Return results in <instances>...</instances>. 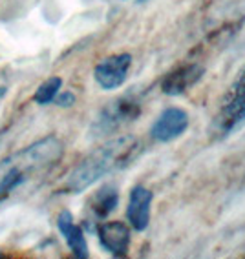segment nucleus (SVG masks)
<instances>
[{
    "label": "nucleus",
    "instance_id": "1",
    "mask_svg": "<svg viewBox=\"0 0 245 259\" xmlns=\"http://www.w3.org/2000/svg\"><path fill=\"white\" fill-rule=\"evenodd\" d=\"M64 155V143L57 135H46L42 139L10 153L0 161V204L28 185L29 181L46 176Z\"/></svg>",
    "mask_w": 245,
    "mask_h": 259
},
{
    "label": "nucleus",
    "instance_id": "2",
    "mask_svg": "<svg viewBox=\"0 0 245 259\" xmlns=\"http://www.w3.org/2000/svg\"><path fill=\"white\" fill-rule=\"evenodd\" d=\"M141 150H143L141 141L134 135H121L108 141L90 152L77 166L72 168L62 185V192L81 194L84 190H88L102 177L130 166L139 157Z\"/></svg>",
    "mask_w": 245,
    "mask_h": 259
},
{
    "label": "nucleus",
    "instance_id": "3",
    "mask_svg": "<svg viewBox=\"0 0 245 259\" xmlns=\"http://www.w3.org/2000/svg\"><path fill=\"white\" fill-rule=\"evenodd\" d=\"M139 113H141V97L134 92L126 93L123 97L108 102L99 111L95 120L92 122V135L102 137V135L114 134L137 119Z\"/></svg>",
    "mask_w": 245,
    "mask_h": 259
},
{
    "label": "nucleus",
    "instance_id": "4",
    "mask_svg": "<svg viewBox=\"0 0 245 259\" xmlns=\"http://www.w3.org/2000/svg\"><path fill=\"white\" fill-rule=\"evenodd\" d=\"M245 122V66L236 73V79L223 95L213 130L220 137H225Z\"/></svg>",
    "mask_w": 245,
    "mask_h": 259
},
{
    "label": "nucleus",
    "instance_id": "5",
    "mask_svg": "<svg viewBox=\"0 0 245 259\" xmlns=\"http://www.w3.org/2000/svg\"><path fill=\"white\" fill-rule=\"evenodd\" d=\"M130 66H132V55L130 53H117L102 59L95 70H93V79L102 90H117L125 84L128 77Z\"/></svg>",
    "mask_w": 245,
    "mask_h": 259
},
{
    "label": "nucleus",
    "instance_id": "6",
    "mask_svg": "<svg viewBox=\"0 0 245 259\" xmlns=\"http://www.w3.org/2000/svg\"><path fill=\"white\" fill-rule=\"evenodd\" d=\"M187 128H189V113L181 108H167L152 124L150 135L157 143H170L185 134Z\"/></svg>",
    "mask_w": 245,
    "mask_h": 259
},
{
    "label": "nucleus",
    "instance_id": "7",
    "mask_svg": "<svg viewBox=\"0 0 245 259\" xmlns=\"http://www.w3.org/2000/svg\"><path fill=\"white\" fill-rule=\"evenodd\" d=\"M205 75V68L199 62H187L178 66L176 70L168 71L161 80V92L170 97H178L181 93L189 92L192 86L201 80Z\"/></svg>",
    "mask_w": 245,
    "mask_h": 259
},
{
    "label": "nucleus",
    "instance_id": "8",
    "mask_svg": "<svg viewBox=\"0 0 245 259\" xmlns=\"http://www.w3.org/2000/svg\"><path fill=\"white\" fill-rule=\"evenodd\" d=\"M99 243L108 254L116 257H125L130 248V230L125 223L121 221H108L102 223L97 228Z\"/></svg>",
    "mask_w": 245,
    "mask_h": 259
},
{
    "label": "nucleus",
    "instance_id": "9",
    "mask_svg": "<svg viewBox=\"0 0 245 259\" xmlns=\"http://www.w3.org/2000/svg\"><path fill=\"white\" fill-rule=\"evenodd\" d=\"M152 192L145 186L137 185L132 188L126 206V219L130 227L137 232H143L148 228L150 223V206H152Z\"/></svg>",
    "mask_w": 245,
    "mask_h": 259
},
{
    "label": "nucleus",
    "instance_id": "10",
    "mask_svg": "<svg viewBox=\"0 0 245 259\" xmlns=\"http://www.w3.org/2000/svg\"><path fill=\"white\" fill-rule=\"evenodd\" d=\"M57 228L64 237L66 245H68L69 252L75 255L77 259H86L90 255L88 243H86V237H84L83 228L75 223L74 215L68 210H62V212L57 215Z\"/></svg>",
    "mask_w": 245,
    "mask_h": 259
},
{
    "label": "nucleus",
    "instance_id": "11",
    "mask_svg": "<svg viewBox=\"0 0 245 259\" xmlns=\"http://www.w3.org/2000/svg\"><path fill=\"white\" fill-rule=\"evenodd\" d=\"M119 204V192L114 185H104L90 199V210L97 219H107Z\"/></svg>",
    "mask_w": 245,
    "mask_h": 259
},
{
    "label": "nucleus",
    "instance_id": "12",
    "mask_svg": "<svg viewBox=\"0 0 245 259\" xmlns=\"http://www.w3.org/2000/svg\"><path fill=\"white\" fill-rule=\"evenodd\" d=\"M60 88H62V79L60 77H50L37 88V92L33 95V101L41 104V106H46V104L55 101Z\"/></svg>",
    "mask_w": 245,
    "mask_h": 259
},
{
    "label": "nucleus",
    "instance_id": "13",
    "mask_svg": "<svg viewBox=\"0 0 245 259\" xmlns=\"http://www.w3.org/2000/svg\"><path fill=\"white\" fill-rule=\"evenodd\" d=\"M55 102L59 104V106L68 108V106H72V104H75V95L69 92H64V93L59 92V95L55 97Z\"/></svg>",
    "mask_w": 245,
    "mask_h": 259
},
{
    "label": "nucleus",
    "instance_id": "14",
    "mask_svg": "<svg viewBox=\"0 0 245 259\" xmlns=\"http://www.w3.org/2000/svg\"><path fill=\"white\" fill-rule=\"evenodd\" d=\"M137 2H147V0H137Z\"/></svg>",
    "mask_w": 245,
    "mask_h": 259
}]
</instances>
